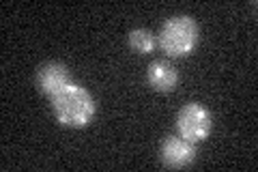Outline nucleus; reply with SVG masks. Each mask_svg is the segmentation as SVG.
<instances>
[{"instance_id": "obj_3", "label": "nucleus", "mask_w": 258, "mask_h": 172, "mask_svg": "<svg viewBox=\"0 0 258 172\" xmlns=\"http://www.w3.org/2000/svg\"><path fill=\"white\" fill-rule=\"evenodd\" d=\"M211 127H213L211 112L200 103L183 105L179 114H176V132L194 144L207 140L209 134H211Z\"/></svg>"}, {"instance_id": "obj_6", "label": "nucleus", "mask_w": 258, "mask_h": 172, "mask_svg": "<svg viewBox=\"0 0 258 172\" xmlns=\"http://www.w3.org/2000/svg\"><path fill=\"white\" fill-rule=\"evenodd\" d=\"M147 82L155 93H172L179 82V73L166 61H153L147 69Z\"/></svg>"}, {"instance_id": "obj_5", "label": "nucleus", "mask_w": 258, "mask_h": 172, "mask_svg": "<svg viewBox=\"0 0 258 172\" xmlns=\"http://www.w3.org/2000/svg\"><path fill=\"white\" fill-rule=\"evenodd\" d=\"M69 82H71L69 71L62 63H45L37 71V88H39V93H43L47 97L56 95Z\"/></svg>"}, {"instance_id": "obj_1", "label": "nucleus", "mask_w": 258, "mask_h": 172, "mask_svg": "<svg viewBox=\"0 0 258 172\" xmlns=\"http://www.w3.org/2000/svg\"><path fill=\"white\" fill-rule=\"evenodd\" d=\"M50 99H52V110L56 121L71 129L86 127L97 112L95 97L84 86L76 84V82H69L67 86H62Z\"/></svg>"}, {"instance_id": "obj_4", "label": "nucleus", "mask_w": 258, "mask_h": 172, "mask_svg": "<svg viewBox=\"0 0 258 172\" xmlns=\"http://www.w3.org/2000/svg\"><path fill=\"white\" fill-rule=\"evenodd\" d=\"M159 157L161 163L168 168H185L196 159V146H194V142L185 140L183 136H170L161 144Z\"/></svg>"}, {"instance_id": "obj_2", "label": "nucleus", "mask_w": 258, "mask_h": 172, "mask_svg": "<svg viewBox=\"0 0 258 172\" xmlns=\"http://www.w3.org/2000/svg\"><path fill=\"white\" fill-rule=\"evenodd\" d=\"M200 28L194 18L189 15H174L168 20L159 30V45L168 56L183 59L194 52L198 43Z\"/></svg>"}, {"instance_id": "obj_7", "label": "nucleus", "mask_w": 258, "mask_h": 172, "mask_svg": "<svg viewBox=\"0 0 258 172\" xmlns=\"http://www.w3.org/2000/svg\"><path fill=\"white\" fill-rule=\"evenodd\" d=\"M129 45L138 54H151L153 47H155V37H153V32L144 28H136L129 32Z\"/></svg>"}]
</instances>
